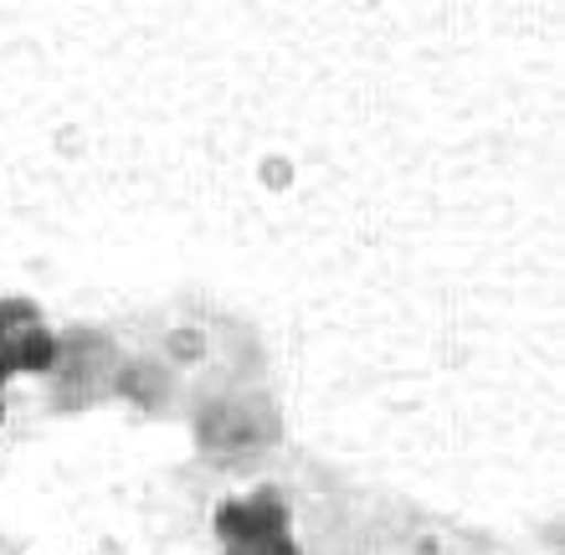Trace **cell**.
<instances>
[{"label":"cell","instance_id":"cell-1","mask_svg":"<svg viewBox=\"0 0 565 555\" xmlns=\"http://www.w3.org/2000/svg\"><path fill=\"white\" fill-rule=\"evenodd\" d=\"M216 535L226 555H298V541L288 535V510L273 489H257L253 499H226L216 510Z\"/></svg>","mask_w":565,"mask_h":555},{"label":"cell","instance_id":"cell-2","mask_svg":"<svg viewBox=\"0 0 565 555\" xmlns=\"http://www.w3.org/2000/svg\"><path fill=\"white\" fill-rule=\"evenodd\" d=\"M57 365V340L31 299H0V386L11 375H42Z\"/></svg>","mask_w":565,"mask_h":555}]
</instances>
